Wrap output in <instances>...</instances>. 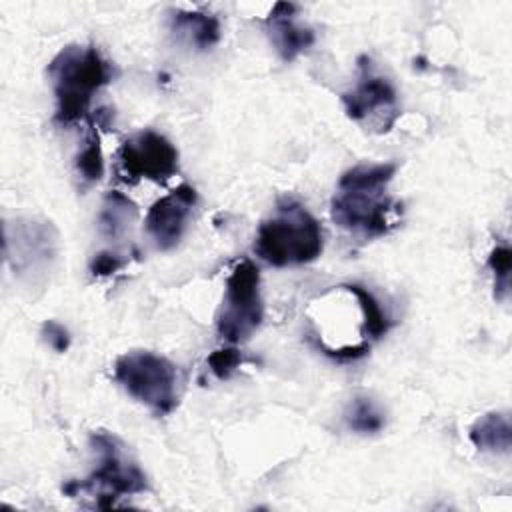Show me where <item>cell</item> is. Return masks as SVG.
<instances>
[{"label": "cell", "mask_w": 512, "mask_h": 512, "mask_svg": "<svg viewBox=\"0 0 512 512\" xmlns=\"http://www.w3.org/2000/svg\"><path fill=\"white\" fill-rule=\"evenodd\" d=\"M394 162L356 164L338 180L330 202V216L340 228L362 238L384 236L392 224L396 204L386 196V186L396 174Z\"/></svg>", "instance_id": "1"}, {"label": "cell", "mask_w": 512, "mask_h": 512, "mask_svg": "<svg viewBox=\"0 0 512 512\" xmlns=\"http://www.w3.org/2000/svg\"><path fill=\"white\" fill-rule=\"evenodd\" d=\"M56 98L54 122L70 126L88 114L92 96L112 80L110 62L94 46L70 44L48 64Z\"/></svg>", "instance_id": "2"}, {"label": "cell", "mask_w": 512, "mask_h": 512, "mask_svg": "<svg viewBox=\"0 0 512 512\" xmlns=\"http://www.w3.org/2000/svg\"><path fill=\"white\" fill-rule=\"evenodd\" d=\"M320 222L296 200H282L276 214L264 220L254 240V252L270 266H300L322 254Z\"/></svg>", "instance_id": "3"}, {"label": "cell", "mask_w": 512, "mask_h": 512, "mask_svg": "<svg viewBox=\"0 0 512 512\" xmlns=\"http://www.w3.org/2000/svg\"><path fill=\"white\" fill-rule=\"evenodd\" d=\"M90 448L96 454V468L92 474L78 482L70 480L64 486L68 496L90 490L98 496V508L116 506V498L128 494H142L148 490V478L140 466L128 456L126 446L110 432L98 430L90 434Z\"/></svg>", "instance_id": "4"}, {"label": "cell", "mask_w": 512, "mask_h": 512, "mask_svg": "<svg viewBox=\"0 0 512 512\" xmlns=\"http://www.w3.org/2000/svg\"><path fill=\"white\" fill-rule=\"evenodd\" d=\"M114 378L154 416H166L178 406V370L160 354L134 350L118 356Z\"/></svg>", "instance_id": "5"}, {"label": "cell", "mask_w": 512, "mask_h": 512, "mask_svg": "<svg viewBox=\"0 0 512 512\" xmlns=\"http://www.w3.org/2000/svg\"><path fill=\"white\" fill-rule=\"evenodd\" d=\"M262 318L260 270L252 260H242L226 278L222 306L216 316L218 334L230 344L246 342L262 324Z\"/></svg>", "instance_id": "6"}, {"label": "cell", "mask_w": 512, "mask_h": 512, "mask_svg": "<svg viewBox=\"0 0 512 512\" xmlns=\"http://www.w3.org/2000/svg\"><path fill=\"white\" fill-rule=\"evenodd\" d=\"M358 80L352 90L342 94L346 116L354 122H368L378 132H388L400 116L394 86L370 66V58H358Z\"/></svg>", "instance_id": "7"}, {"label": "cell", "mask_w": 512, "mask_h": 512, "mask_svg": "<svg viewBox=\"0 0 512 512\" xmlns=\"http://www.w3.org/2000/svg\"><path fill=\"white\" fill-rule=\"evenodd\" d=\"M118 164L128 182H138L140 178L160 182L178 172V150L166 136L154 130H140L120 144Z\"/></svg>", "instance_id": "8"}, {"label": "cell", "mask_w": 512, "mask_h": 512, "mask_svg": "<svg viewBox=\"0 0 512 512\" xmlns=\"http://www.w3.org/2000/svg\"><path fill=\"white\" fill-rule=\"evenodd\" d=\"M196 200V190L190 184H180L148 208L144 228L160 250H170L180 242Z\"/></svg>", "instance_id": "9"}, {"label": "cell", "mask_w": 512, "mask_h": 512, "mask_svg": "<svg viewBox=\"0 0 512 512\" xmlns=\"http://www.w3.org/2000/svg\"><path fill=\"white\" fill-rule=\"evenodd\" d=\"M296 12L294 4L278 2L274 4L268 16V34L272 44L276 46L282 60L290 62L298 54L306 52L314 44V32L308 26H300L294 22L292 14Z\"/></svg>", "instance_id": "10"}, {"label": "cell", "mask_w": 512, "mask_h": 512, "mask_svg": "<svg viewBox=\"0 0 512 512\" xmlns=\"http://www.w3.org/2000/svg\"><path fill=\"white\" fill-rule=\"evenodd\" d=\"M470 442L482 452L506 454L512 444V426L506 414L488 412L470 426Z\"/></svg>", "instance_id": "11"}, {"label": "cell", "mask_w": 512, "mask_h": 512, "mask_svg": "<svg viewBox=\"0 0 512 512\" xmlns=\"http://www.w3.org/2000/svg\"><path fill=\"white\" fill-rule=\"evenodd\" d=\"M172 26L198 50H206L220 40V22L206 12H172Z\"/></svg>", "instance_id": "12"}, {"label": "cell", "mask_w": 512, "mask_h": 512, "mask_svg": "<svg viewBox=\"0 0 512 512\" xmlns=\"http://www.w3.org/2000/svg\"><path fill=\"white\" fill-rule=\"evenodd\" d=\"M134 216H136L134 202L122 192L110 190L104 196V204L98 214L100 234L106 238H120L128 230V224L134 220Z\"/></svg>", "instance_id": "13"}, {"label": "cell", "mask_w": 512, "mask_h": 512, "mask_svg": "<svg viewBox=\"0 0 512 512\" xmlns=\"http://www.w3.org/2000/svg\"><path fill=\"white\" fill-rule=\"evenodd\" d=\"M350 294H354L360 310H362V318H364V334L378 340L382 338L388 330H390V320L384 314V310L380 308L378 300L374 298V294L370 290H366L360 284H346L344 286Z\"/></svg>", "instance_id": "14"}, {"label": "cell", "mask_w": 512, "mask_h": 512, "mask_svg": "<svg viewBox=\"0 0 512 512\" xmlns=\"http://www.w3.org/2000/svg\"><path fill=\"white\" fill-rule=\"evenodd\" d=\"M96 120L90 122V132L84 140L82 150L76 156V172L84 182H96L104 174V156L100 146V134H98Z\"/></svg>", "instance_id": "15"}, {"label": "cell", "mask_w": 512, "mask_h": 512, "mask_svg": "<svg viewBox=\"0 0 512 512\" xmlns=\"http://www.w3.org/2000/svg\"><path fill=\"white\" fill-rule=\"evenodd\" d=\"M346 420H348V426L360 434H374L384 428V414L366 396H358L352 402Z\"/></svg>", "instance_id": "16"}, {"label": "cell", "mask_w": 512, "mask_h": 512, "mask_svg": "<svg viewBox=\"0 0 512 512\" xmlns=\"http://www.w3.org/2000/svg\"><path fill=\"white\" fill-rule=\"evenodd\" d=\"M510 248L506 244H500L492 248L488 256V268L494 274V286H496V298H506L508 286H510Z\"/></svg>", "instance_id": "17"}, {"label": "cell", "mask_w": 512, "mask_h": 512, "mask_svg": "<svg viewBox=\"0 0 512 512\" xmlns=\"http://www.w3.org/2000/svg\"><path fill=\"white\" fill-rule=\"evenodd\" d=\"M208 366H210V372L218 378V380H228L236 368H240V364L244 362L242 358V352L234 346H228V348H218L214 350L210 356H208Z\"/></svg>", "instance_id": "18"}, {"label": "cell", "mask_w": 512, "mask_h": 512, "mask_svg": "<svg viewBox=\"0 0 512 512\" xmlns=\"http://www.w3.org/2000/svg\"><path fill=\"white\" fill-rule=\"evenodd\" d=\"M44 342L56 352H66L70 346V332L56 320H46L40 330Z\"/></svg>", "instance_id": "19"}, {"label": "cell", "mask_w": 512, "mask_h": 512, "mask_svg": "<svg viewBox=\"0 0 512 512\" xmlns=\"http://www.w3.org/2000/svg\"><path fill=\"white\" fill-rule=\"evenodd\" d=\"M124 262L126 260L120 258L116 252L104 250V252L94 254V258L90 260V272L94 276H110V274L118 272L124 266Z\"/></svg>", "instance_id": "20"}]
</instances>
